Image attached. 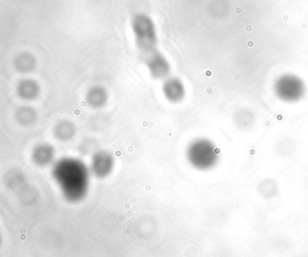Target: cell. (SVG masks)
I'll use <instances>...</instances> for the list:
<instances>
[{"mask_svg":"<svg viewBox=\"0 0 308 257\" xmlns=\"http://www.w3.org/2000/svg\"><path fill=\"white\" fill-rule=\"evenodd\" d=\"M55 136L61 140H68L74 134V126L68 121H63L54 129Z\"/></svg>","mask_w":308,"mask_h":257,"instance_id":"52a82bcc","label":"cell"},{"mask_svg":"<svg viewBox=\"0 0 308 257\" xmlns=\"http://www.w3.org/2000/svg\"><path fill=\"white\" fill-rule=\"evenodd\" d=\"M149 68L151 70L153 75L157 76V77H163L167 75L168 72V65L167 61L165 60L162 56L154 55V56L149 60Z\"/></svg>","mask_w":308,"mask_h":257,"instance_id":"5b68a950","label":"cell"},{"mask_svg":"<svg viewBox=\"0 0 308 257\" xmlns=\"http://www.w3.org/2000/svg\"><path fill=\"white\" fill-rule=\"evenodd\" d=\"M91 170L80 160L63 158L54 163L53 177L67 201L78 202L87 195Z\"/></svg>","mask_w":308,"mask_h":257,"instance_id":"6da1fadb","label":"cell"},{"mask_svg":"<svg viewBox=\"0 0 308 257\" xmlns=\"http://www.w3.org/2000/svg\"><path fill=\"white\" fill-rule=\"evenodd\" d=\"M164 95L167 99L172 102L178 101L183 96V89L175 80H168L164 85Z\"/></svg>","mask_w":308,"mask_h":257,"instance_id":"277c9868","label":"cell"},{"mask_svg":"<svg viewBox=\"0 0 308 257\" xmlns=\"http://www.w3.org/2000/svg\"><path fill=\"white\" fill-rule=\"evenodd\" d=\"M55 152L52 145L43 144L38 145L33 152V161L39 166H46L53 163Z\"/></svg>","mask_w":308,"mask_h":257,"instance_id":"3957f363","label":"cell"},{"mask_svg":"<svg viewBox=\"0 0 308 257\" xmlns=\"http://www.w3.org/2000/svg\"><path fill=\"white\" fill-rule=\"evenodd\" d=\"M114 157L110 153L99 151L93 155L90 170L93 175L99 179L106 178L114 169Z\"/></svg>","mask_w":308,"mask_h":257,"instance_id":"7a4b0ae2","label":"cell"},{"mask_svg":"<svg viewBox=\"0 0 308 257\" xmlns=\"http://www.w3.org/2000/svg\"><path fill=\"white\" fill-rule=\"evenodd\" d=\"M107 95L105 91L101 89H93L92 91L89 92L87 96V101L90 106L94 109H99L104 105L106 102Z\"/></svg>","mask_w":308,"mask_h":257,"instance_id":"8992f818","label":"cell"},{"mask_svg":"<svg viewBox=\"0 0 308 257\" xmlns=\"http://www.w3.org/2000/svg\"><path fill=\"white\" fill-rule=\"evenodd\" d=\"M38 94L37 87L36 85L27 83L21 85L19 89V95L21 98H26V99H33Z\"/></svg>","mask_w":308,"mask_h":257,"instance_id":"ba28073f","label":"cell"}]
</instances>
